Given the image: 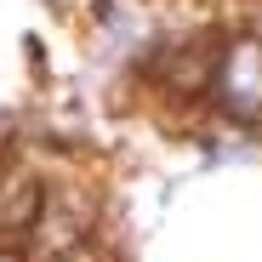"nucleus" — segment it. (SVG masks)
I'll return each instance as SVG.
<instances>
[{
  "instance_id": "nucleus-1",
  "label": "nucleus",
  "mask_w": 262,
  "mask_h": 262,
  "mask_svg": "<svg viewBox=\"0 0 262 262\" xmlns=\"http://www.w3.org/2000/svg\"><path fill=\"white\" fill-rule=\"evenodd\" d=\"M223 120L262 131V40L239 34L228 46H216V69H211V92H205Z\"/></svg>"
},
{
  "instance_id": "nucleus-2",
  "label": "nucleus",
  "mask_w": 262,
  "mask_h": 262,
  "mask_svg": "<svg viewBox=\"0 0 262 262\" xmlns=\"http://www.w3.org/2000/svg\"><path fill=\"white\" fill-rule=\"evenodd\" d=\"M85 200L80 194H46V205H40V223L29 228V245L40 251V256H63V251H74V245H85Z\"/></svg>"
},
{
  "instance_id": "nucleus-3",
  "label": "nucleus",
  "mask_w": 262,
  "mask_h": 262,
  "mask_svg": "<svg viewBox=\"0 0 262 262\" xmlns=\"http://www.w3.org/2000/svg\"><path fill=\"white\" fill-rule=\"evenodd\" d=\"M40 205H46V183L34 171L23 165L0 171V239H29V228L40 223Z\"/></svg>"
},
{
  "instance_id": "nucleus-4",
  "label": "nucleus",
  "mask_w": 262,
  "mask_h": 262,
  "mask_svg": "<svg viewBox=\"0 0 262 262\" xmlns=\"http://www.w3.org/2000/svg\"><path fill=\"white\" fill-rule=\"evenodd\" d=\"M52 262H103V256L85 251V245H74V251H63V256H52Z\"/></svg>"
}]
</instances>
